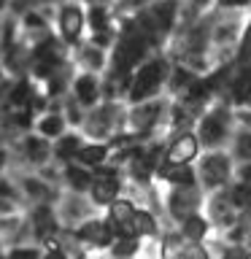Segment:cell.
<instances>
[{
    "label": "cell",
    "instance_id": "e575fe53",
    "mask_svg": "<svg viewBox=\"0 0 251 259\" xmlns=\"http://www.w3.org/2000/svg\"><path fill=\"white\" fill-rule=\"evenodd\" d=\"M0 210H3V213H6V210H11V205H8L6 200H0Z\"/></svg>",
    "mask_w": 251,
    "mask_h": 259
},
{
    "label": "cell",
    "instance_id": "52a82bcc",
    "mask_svg": "<svg viewBox=\"0 0 251 259\" xmlns=\"http://www.w3.org/2000/svg\"><path fill=\"white\" fill-rule=\"evenodd\" d=\"M81 24H84V16H81L78 8H65V11H62V35L68 40L78 38Z\"/></svg>",
    "mask_w": 251,
    "mask_h": 259
},
{
    "label": "cell",
    "instance_id": "f1b7e54d",
    "mask_svg": "<svg viewBox=\"0 0 251 259\" xmlns=\"http://www.w3.org/2000/svg\"><path fill=\"white\" fill-rule=\"evenodd\" d=\"M44 259H68V256H65V251L57 246V243H49V251H46Z\"/></svg>",
    "mask_w": 251,
    "mask_h": 259
},
{
    "label": "cell",
    "instance_id": "f35d334b",
    "mask_svg": "<svg viewBox=\"0 0 251 259\" xmlns=\"http://www.w3.org/2000/svg\"><path fill=\"white\" fill-rule=\"evenodd\" d=\"M194 3H197V6H202V3H205V0H194Z\"/></svg>",
    "mask_w": 251,
    "mask_h": 259
},
{
    "label": "cell",
    "instance_id": "d6986e66",
    "mask_svg": "<svg viewBox=\"0 0 251 259\" xmlns=\"http://www.w3.org/2000/svg\"><path fill=\"white\" fill-rule=\"evenodd\" d=\"M60 130H62V119L60 116H49L40 121V133L44 135H60Z\"/></svg>",
    "mask_w": 251,
    "mask_h": 259
},
{
    "label": "cell",
    "instance_id": "603a6c76",
    "mask_svg": "<svg viewBox=\"0 0 251 259\" xmlns=\"http://www.w3.org/2000/svg\"><path fill=\"white\" fill-rule=\"evenodd\" d=\"M232 202H238V205H251V186H238L232 194Z\"/></svg>",
    "mask_w": 251,
    "mask_h": 259
},
{
    "label": "cell",
    "instance_id": "b9f144b4",
    "mask_svg": "<svg viewBox=\"0 0 251 259\" xmlns=\"http://www.w3.org/2000/svg\"><path fill=\"white\" fill-rule=\"evenodd\" d=\"M248 259H251V256H248Z\"/></svg>",
    "mask_w": 251,
    "mask_h": 259
},
{
    "label": "cell",
    "instance_id": "f546056e",
    "mask_svg": "<svg viewBox=\"0 0 251 259\" xmlns=\"http://www.w3.org/2000/svg\"><path fill=\"white\" fill-rule=\"evenodd\" d=\"M238 151L243 154V157H251V135H243L238 141Z\"/></svg>",
    "mask_w": 251,
    "mask_h": 259
},
{
    "label": "cell",
    "instance_id": "ba28073f",
    "mask_svg": "<svg viewBox=\"0 0 251 259\" xmlns=\"http://www.w3.org/2000/svg\"><path fill=\"white\" fill-rule=\"evenodd\" d=\"M224 135V113H216V116H208L202 121V141L205 143H219Z\"/></svg>",
    "mask_w": 251,
    "mask_h": 259
},
{
    "label": "cell",
    "instance_id": "836d02e7",
    "mask_svg": "<svg viewBox=\"0 0 251 259\" xmlns=\"http://www.w3.org/2000/svg\"><path fill=\"white\" fill-rule=\"evenodd\" d=\"M0 194H3V197H8V194H11V189H8L3 181H0Z\"/></svg>",
    "mask_w": 251,
    "mask_h": 259
},
{
    "label": "cell",
    "instance_id": "8992f818",
    "mask_svg": "<svg viewBox=\"0 0 251 259\" xmlns=\"http://www.w3.org/2000/svg\"><path fill=\"white\" fill-rule=\"evenodd\" d=\"M32 224H35V235H38L40 240H49V243H52V235H54V230H57V222H54L52 210H49V208H38L35 216H32Z\"/></svg>",
    "mask_w": 251,
    "mask_h": 259
},
{
    "label": "cell",
    "instance_id": "5bb4252c",
    "mask_svg": "<svg viewBox=\"0 0 251 259\" xmlns=\"http://www.w3.org/2000/svg\"><path fill=\"white\" fill-rule=\"evenodd\" d=\"M162 176H165L168 181H173V184H186V186L192 184V170L186 165H173V167L162 170Z\"/></svg>",
    "mask_w": 251,
    "mask_h": 259
},
{
    "label": "cell",
    "instance_id": "2e32d148",
    "mask_svg": "<svg viewBox=\"0 0 251 259\" xmlns=\"http://www.w3.org/2000/svg\"><path fill=\"white\" fill-rule=\"evenodd\" d=\"M111 251H113V256H116V259H127V256H133L138 251V240L135 238H121L119 243H113V246H111Z\"/></svg>",
    "mask_w": 251,
    "mask_h": 259
},
{
    "label": "cell",
    "instance_id": "8d00e7d4",
    "mask_svg": "<svg viewBox=\"0 0 251 259\" xmlns=\"http://www.w3.org/2000/svg\"><path fill=\"white\" fill-rule=\"evenodd\" d=\"M243 178H251V167H243Z\"/></svg>",
    "mask_w": 251,
    "mask_h": 259
},
{
    "label": "cell",
    "instance_id": "ffe728a7",
    "mask_svg": "<svg viewBox=\"0 0 251 259\" xmlns=\"http://www.w3.org/2000/svg\"><path fill=\"white\" fill-rule=\"evenodd\" d=\"M154 14L159 16V27H170V19H173V3H165V6H157L154 8Z\"/></svg>",
    "mask_w": 251,
    "mask_h": 259
},
{
    "label": "cell",
    "instance_id": "30bf717a",
    "mask_svg": "<svg viewBox=\"0 0 251 259\" xmlns=\"http://www.w3.org/2000/svg\"><path fill=\"white\" fill-rule=\"evenodd\" d=\"M205 178H208V184H222L227 178V159L224 157H208L205 159Z\"/></svg>",
    "mask_w": 251,
    "mask_h": 259
},
{
    "label": "cell",
    "instance_id": "1f68e13d",
    "mask_svg": "<svg viewBox=\"0 0 251 259\" xmlns=\"http://www.w3.org/2000/svg\"><path fill=\"white\" fill-rule=\"evenodd\" d=\"M24 97H27V84H19V89L14 92V103H22Z\"/></svg>",
    "mask_w": 251,
    "mask_h": 259
},
{
    "label": "cell",
    "instance_id": "7402d4cb",
    "mask_svg": "<svg viewBox=\"0 0 251 259\" xmlns=\"http://www.w3.org/2000/svg\"><path fill=\"white\" fill-rule=\"evenodd\" d=\"M178 259H208V254H205V248H202L200 243H192V246H186L181 251V256H178Z\"/></svg>",
    "mask_w": 251,
    "mask_h": 259
},
{
    "label": "cell",
    "instance_id": "4dcf8cb0",
    "mask_svg": "<svg viewBox=\"0 0 251 259\" xmlns=\"http://www.w3.org/2000/svg\"><path fill=\"white\" fill-rule=\"evenodd\" d=\"M92 24L97 30L105 27V11H100V8H92Z\"/></svg>",
    "mask_w": 251,
    "mask_h": 259
},
{
    "label": "cell",
    "instance_id": "3957f363",
    "mask_svg": "<svg viewBox=\"0 0 251 259\" xmlns=\"http://www.w3.org/2000/svg\"><path fill=\"white\" fill-rule=\"evenodd\" d=\"M194 154H197V141H194L192 135H184V138H178V141L170 146L168 162H170V165H186Z\"/></svg>",
    "mask_w": 251,
    "mask_h": 259
},
{
    "label": "cell",
    "instance_id": "d4e9b609",
    "mask_svg": "<svg viewBox=\"0 0 251 259\" xmlns=\"http://www.w3.org/2000/svg\"><path fill=\"white\" fill-rule=\"evenodd\" d=\"M27 149H30V157L32 159H44L46 157V146L40 141H27Z\"/></svg>",
    "mask_w": 251,
    "mask_h": 259
},
{
    "label": "cell",
    "instance_id": "5b68a950",
    "mask_svg": "<svg viewBox=\"0 0 251 259\" xmlns=\"http://www.w3.org/2000/svg\"><path fill=\"white\" fill-rule=\"evenodd\" d=\"M197 205H200V197L194 192H178V194H173V200H170V210H173V216H178V219L194 216Z\"/></svg>",
    "mask_w": 251,
    "mask_h": 259
},
{
    "label": "cell",
    "instance_id": "e0dca14e",
    "mask_svg": "<svg viewBox=\"0 0 251 259\" xmlns=\"http://www.w3.org/2000/svg\"><path fill=\"white\" fill-rule=\"evenodd\" d=\"M232 95H235V100H246V97L251 95V70H246L238 81H235Z\"/></svg>",
    "mask_w": 251,
    "mask_h": 259
},
{
    "label": "cell",
    "instance_id": "d590c367",
    "mask_svg": "<svg viewBox=\"0 0 251 259\" xmlns=\"http://www.w3.org/2000/svg\"><path fill=\"white\" fill-rule=\"evenodd\" d=\"M224 6H230V3H246V0H222Z\"/></svg>",
    "mask_w": 251,
    "mask_h": 259
},
{
    "label": "cell",
    "instance_id": "6da1fadb",
    "mask_svg": "<svg viewBox=\"0 0 251 259\" xmlns=\"http://www.w3.org/2000/svg\"><path fill=\"white\" fill-rule=\"evenodd\" d=\"M162 73H165V65L162 62H151V65H146V68L138 73V78H135V84H133V100H143V97H149L157 92V87H159V81H162Z\"/></svg>",
    "mask_w": 251,
    "mask_h": 259
},
{
    "label": "cell",
    "instance_id": "277c9868",
    "mask_svg": "<svg viewBox=\"0 0 251 259\" xmlns=\"http://www.w3.org/2000/svg\"><path fill=\"white\" fill-rule=\"evenodd\" d=\"M143 49H146V40H143V38H127L124 44H121L119 54H116L119 68H121V70H127L130 65H135V62L143 57Z\"/></svg>",
    "mask_w": 251,
    "mask_h": 259
},
{
    "label": "cell",
    "instance_id": "9a60e30c",
    "mask_svg": "<svg viewBox=\"0 0 251 259\" xmlns=\"http://www.w3.org/2000/svg\"><path fill=\"white\" fill-rule=\"evenodd\" d=\"M76 92H78V97H81L84 103H92L95 97H97V84H95V78H89V76L78 78V81H76Z\"/></svg>",
    "mask_w": 251,
    "mask_h": 259
},
{
    "label": "cell",
    "instance_id": "484cf974",
    "mask_svg": "<svg viewBox=\"0 0 251 259\" xmlns=\"http://www.w3.org/2000/svg\"><path fill=\"white\" fill-rule=\"evenodd\" d=\"M70 184H73V186H78V189H81V186H87V184H89V176L84 173V170H76V167H70Z\"/></svg>",
    "mask_w": 251,
    "mask_h": 259
},
{
    "label": "cell",
    "instance_id": "83f0119b",
    "mask_svg": "<svg viewBox=\"0 0 251 259\" xmlns=\"http://www.w3.org/2000/svg\"><path fill=\"white\" fill-rule=\"evenodd\" d=\"M251 256V251H246V248H240V246H235V248H230L224 254V259H248Z\"/></svg>",
    "mask_w": 251,
    "mask_h": 259
},
{
    "label": "cell",
    "instance_id": "74e56055",
    "mask_svg": "<svg viewBox=\"0 0 251 259\" xmlns=\"http://www.w3.org/2000/svg\"><path fill=\"white\" fill-rule=\"evenodd\" d=\"M3 159H6V157H3V151H0V165H3Z\"/></svg>",
    "mask_w": 251,
    "mask_h": 259
},
{
    "label": "cell",
    "instance_id": "9c48e42d",
    "mask_svg": "<svg viewBox=\"0 0 251 259\" xmlns=\"http://www.w3.org/2000/svg\"><path fill=\"white\" fill-rule=\"evenodd\" d=\"M205 232H208V224H205V219H202V216L184 219V238L189 243H200L202 238H205Z\"/></svg>",
    "mask_w": 251,
    "mask_h": 259
},
{
    "label": "cell",
    "instance_id": "60d3db41",
    "mask_svg": "<svg viewBox=\"0 0 251 259\" xmlns=\"http://www.w3.org/2000/svg\"><path fill=\"white\" fill-rule=\"evenodd\" d=\"M0 259H6V256H3V254H0Z\"/></svg>",
    "mask_w": 251,
    "mask_h": 259
},
{
    "label": "cell",
    "instance_id": "44dd1931",
    "mask_svg": "<svg viewBox=\"0 0 251 259\" xmlns=\"http://www.w3.org/2000/svg\"><path fill=\"white\" fill-rule=\"evenodd\" d=\"M73 151H78V138H62L60 146H57V154L60 157H70Z\"/></svg>",
    "mask_w": 251,
    "mask_h": 259
},
{
    "label": "cell",
    "instance_id": "8fae6325",
    "mask_svg": "<svg viewBox=\"0 0 251 259\" xmlns=\"http://www.w3.org/2000/svg\"><path fill=\"white\" fill-rule=\"evenodd\" d=\"M116 178H111V176H103V181H97L95 186V202H113V194H116Z\"/></svg>",
    "mask_w": 251,
    "mask_h": 259
},
{
    "label": "cell",
    "instance_id": "7c38bea8",
    "mask_svg": "<svg viewBox=\"0 0 251 259\" xmlns=\"http://www.w3.org/2000/svg\"><path fill=\"white\" fill-rule=\"evenodd\" d=\"M133 230H135V235H154V232H157V224H154L151 213H146V210H135Z\"/></svg>",
    "mask_w": 251,
    "mask_h": 259
},
{
    "label": "cell",
    "instance_id": "7a4b0ae2",
    "mask_svg": "<svg viewBox=\"0 0 251 259\" xmlns=\"http://www.w3.org/2000/svg\"><path fill=\"white\" fill-rule=\"evenodd\" d=\"M78 238H84L87 243H92V246H113V230H111V224H105V222H87L84 227L78 230Z\"/></svg>",
    "mask_w": 251,
    "mask_h": 259
},
{
    "label": "cell",
    "instance_id": "ab89813d",
    "mask_svg": "<svg viewBox=\"0 0 251 259\" xmlns=\"http://www.w3.org/2000/svg\"><path fill=\"white\" fill-rule=\"evenodd\" d=\"M0 8H3V0H0Z\"/></svg>",
    "mask_w": 251,
    "mask_h": 259
},
{
    "label": "cell",
    "instance_id": "4316f807",
    "mask_svg": "<svg viewBox=\"0 0 251 259\" xmlns=\"http://www.w3.org/2000/svg\"><path fill=\"white\" fill-rule=\"evenodd\" d=\"M240 62H251V27L246 32V38H243V46H240Z\"/></svg>",
    "mask_w": 251,
    "mask_h": 259
},
{
    "label": "cell",
    "instance_id": "ac0fdd59",
    "mask_svg": "<svg viewBox=\"0 0 251 259\" xmlns=\"http://www.w3.org/2000/svg\"><path fill=\"white\" fill-rule=\"evenodd\" d=\"M78 157L84 159V162H92V165H95V162H103L105 159V149H103V146H87V149L78 151Z\"/></svg>",
    "mask_w": 251,
    "mask_h": 259
},
{
    "label": "cell",
    "instance_id": "cb8c5ba5",
    "mask_svg": "<svg viewBox=\"0 0 251 259\" xmlns=\"http://www.w3.org/2000/svg\"><path fill=\"white\" fill-rule=\"evenodd\" d=\"M6 259H40L35 248H14Z\"/></svg>",
    "mask_w": 251,
    "mask_h": 259
},
{
    "label": "cell",
    "instance_id": "4fadbf2b",
    "mask_svg": "<svg viewBox=\"0 0 251 259\" xmlns=\"http://www.w3.org/2000/svg\"><path fill=\"white\" fill-rule=\"evenodd\" d=\"M133 216H135L133 202L121 200V202H113V205H111V219H113V224H127V222H133Z\"/></svg>",
    "mask_w": 251,
    "mask_h": 259
},
{
    "label": "cell",
    "instance_id": "d6a6232c",
    "mask_svg": "<svg viewBox=\"0 0 251 259\" xmlns=\"http://www.w3.org/2000/svg\"><path fill=\"white\" fill-rule=\"evenodd\" d=\"M27 189H30L32 194H44V186L35 184V181H27Z\"/></svg>",
    "mask_w": 251,
    "mask_h": 259
}]
</instances>
